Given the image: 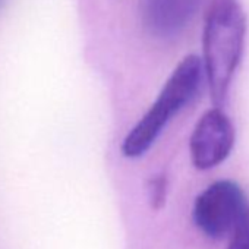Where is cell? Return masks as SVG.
Returning <instances> with one entry per match:
<instances>
[{
    "label": "cell",
    "mask_w": 249,
    "mask_h": 249,
    "mask_svg": "<svg viewBox=\"0 0 249 249\" xmlns=\"http://www.w3.org/2000/svg\"><path fill=\"white\" fill-rule=\"evenodd\" d=\"M245 36L246 18L237 0H213L204 24L202 71L215 107H221L227 98L242 59Z\"/></svg>",
    "instance_id": "obj_1"
},
{
    "label": "cell",
    "mask_w": 249,
    "mask_h": 249,
    "mask_svg": "<svg viewBox=\"0 0 249 249\" xmlns=\"http://www.w3.org/2000/svg\"><path fill=\"white\" fill-rule=\"evenodd\" d=\"M202 75V62L195 54L186 56L176 66L154 104L124 137L122 144L124 157L138 159L154 145L167 123L196 95Z\"/></svg>",
    "instance_id": "obj_2"
},
{
    "label": "cell",
    "mask_w": 249,
    "mask_h": 249,
    "mask_svg": "<svg viewBox=\"0 0 249 249\" xmlns=\"http://www.w3.org/2000/svg\"><path fill=\"white\" fill-rule=\"evenodd\" d=\"M246 208L242 188L233 180H218L198 195L192 217L205 236L221 239L234 230Z\"/></svg>",
    "instance_id": "obj_3"
},
{
    "label": "cell",
    "mask_w": 249,
    "mask_h": 249,
    "mask_svg": "<svg viewBox=\"0 0 249 249\" xmlns=\"http://www.w3.org/2000/svg\"><path fill=\"white\" fill-rule=\"evenodd\" d=\"M234 126L230 117L214 107L202 114L195 124L189 141L192 164L199 170H210L221 164L234 145Z\"/></svg>",
    "instance_id": "obj_4"
},
{
    "label": "cell",
    "mask_w": 249,
    "mask_h": 249,
    "mask_svg": "<svg viewBox=\"0 0 249 249\" xmlns=\"http://www.w3.org/2000/svg\"><path fill=\"white\" fill-rule=\"evenodd\" d=\"M202 0H140L144 28L156 38L179 36L196 15Z\"/></svg>",
    "instance_id": "obj_5"
},
{
    "label": "cell",
    "mask_w": 249,
    "mask_h": 249,
    "mask_svg": "<svg viewBox=\"0 0 249 249\" xmlns=\"http://www.w3.org/2000/svg\"><path fill=\"white\" fill-rule=\"evenodd\" d=\"M231 242L229 249H249V207L243 217L231 231Z\"/></svg>",
    "instance_id": "obj_6"
},
{
    "label": "cell",
    "mask_w": 249,
    "mask_h": 249,
    "mask_svg": "<svg viewBox=\"0 0 249 249\" xmlns=\"http://www.w3.org/2000/svg\"><path fill=\"white\" fill-rule=\"evenodd\" d=\"M0 3H2V0H0Z\"/></svg>",
    "instance_id": "obj_7"
}]
</instances>
